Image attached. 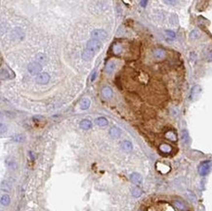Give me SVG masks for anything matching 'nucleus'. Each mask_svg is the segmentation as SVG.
Returning <instances> with one entry per match:
<instances>
[{
  "label": "nucleus",
  "instance_id": "26",
  "mask_svg": "<svg viewBox=\"0 0 212 211\" xmlns=\"http://www.w3.org/2000/svg\"><path fill=\"white\" fill-rule=\"evenodd\" d=\"M160 150L163 153H170L171 152V147L169 146V145H166V144H163L160 146Z\"/></svg>",
  "mask_w": 212,
  "mask_h": 211
},
{
  "label": "nucleus",
  "instance_id": "24",
  "mask_svg": "<svg viewBox=\"0 0 212 211\" xmlns=\"http://www.w3.org/2000/svg\"><path fill=\"white\" fill-rule=\"evenodd\" d=\"M12 140L14 142H17V143H20V142H23L24 140V136L22 135V134H16L12 137Z\"/></svg>",
  "mask_w": 212,
  "mask_h": 211
},
{
  "label": "nucleus",
  "instance_id": "20",
  "mask_svg": "<svg viewBox=\"0 0 212 211\" xmlns=\"http://www.w3.org/2000/svg\"><path fill=\"white\" fill-rule=\"evenodd\" d=\"M89 107H90V100L86 99V98L83 100H81V102H80V109H81L85 111V109H89Z\"/></svg>",
  "mask_w": 212,
  "mask_h": 211
},
{
  "label": "nucleus",
  "instance_id": "34",
  "mask_svg": "<svg viewBox=\"0 0 212 211\" xmlns=\"http://www.w3.org/2000/svg\"><path fill=\"white\" fill-rule=\"evenodd\" d=\"M1 135H3V134L6 132V126L4 125V123H1Z\"/></svg>",
  "mask_w": 212,
  "mask_h": 211
},
{
  "label": "nucleus",
  "instance_id": "27",
  "mask_svg": "<svg viewBox=\"0 0 212 211\" xmlns=\"http://www.w3.org/2000/svg\"><path fill=\"white\" fill-rule=\"evenodd\" d=\"M1 190L2 191H6V192H10L11 191V186L8 184L7 182L3 181V182L1 183Z\"/></svg>",
  "mask_w": 212,
  "mask_h": 211
},
{
  "label": "nucleus",
  "instance_id": "31",
  "mask_svg": "<svg viewBox=\"0 0 212 211\" xmlns=\"http://www.w3.org/2000/svg\"><path fill=\"white\" fill-rule=\"evenodd\" d=\"M163 2L166 5H170V6H174L178 3V0H163Z\"/></svg>",
  "mask_w": 212,
  "mask_h": 211
},
{
  "label": "nucleus",
  "instance_id": "2",
  "mask_svg": "<svg viewBox=\"0 0 212 211\" xmlns=\"http://www.w3.org/2000/svg\"><path fill=\"white\" fill-rule=\"evenodd\" d=\"M211 167H212L211 161H209V160L202 161L199 166V173L200 176H206V175L210 172Z\"/></svg>",
  "mask_w": 212,
  "mask_h": 211
},
{
  "label": "nucleus",
  "instance_id": "15",
  "mask_svg": "<svg viewBox=\"0 0 212 211\" xmlns=\"http://www.w3.org/2000/svg\"><path fill=\"white\" fill-rule=\"evenodd\" d=\"M199 94H200V87L199 85L194 86V87H192V91H191V99L195 100Z\"/></svg>",
  "mask_w": 212,
  "mask_h": 211
},
{
  "label": "nucleus",
  "instance_id": "29",
  "mask_svg": "<svg viewBox=\"0 0 212 211\" xmlns=\"http://www.w3.org/2000/svg\"><path fill=\"white\" fill-rule=\"evenodd\" d=\"M174 204H175V206L177 207L179 210H185V209H186L185 204H184L182 201H175V202H174Z\"/></svg>",
  "mask_w": 212,
  "mask_h": 211
},
{
  "label": "nucleus",
  "instance_id": "21",
  "mask_svg": "<svg viewBox=\"0 0 212 211\" xmlns=\"http://www.w3.org/2000/svg\"><path fill=\"white\" fill-rule=\"evenodd\" d=\"M164 51L161 50V49H156L155 52H153V56H155V58L156 59H162L164 57Z\"/></svg>",
  "mask_w": 212,
  "mask_h": 211
},
{
  "label": "nucleus",
  "instance_id": "25",
  "mask_svg": "<svg viewBox=\"0 0 212 211\" xmlns=\"http://www.w3.org/2000/svg\"><path fill=\"white\" fill-rule=\"evenodd\" d=\"M131 193H132V196H133L134 198H139V196L142 194V191L140 190L139 188H132Z\"/></svg>",
  "mask_w": 212,
  "mask_h": 211
},
{
  "label": "nucleus",
  "instance_id": "14",
  "mask_svg": "<svg viewBox=\"0 0 212 211\" xmlns=\"http://www.w3.org/2000/svg\"><path fill=\"white\" fill-rule=\"evenodd\" d=\"M102 95H103V97L106 98V99H109V98H112V90L111 87H109V86L104 87V88L102 89Z\"/></svg>",
  "mask_w": 212,
  "mask_h": 211
},
{
  "label": "nucleus",
  "instance_id": "1",
  "mask_svg": "<svg viewBox=\"0 0 212 211\" xmlns=\"http://www.w3.org/2000/svg\"><path fill=\"white\" fill-rule=\"evenodd\" d=\"M102 42L98 39H94V38H91L87 41L86 43V49L92 50L94 52H98L102 49Z\"/></svg>",
  "mask_w": 212,
  "mask_h": 211
},
{
  "label": "nucleus",
  "instance_id": "36",
  "mask_svg": "<svg viewBox=\"0 0 212 211\" xmlns=\"http://www.w3.org/2000/svg\"><path fill=\"white\" fill-rule=\"evenodd\" d=\"M96 75H97V73H96V72H94L92 73V75H91V79H90V80L91 81H94L95 78H96Z\"/></svg>",
  "mask_w": 212,
  "mask_h": 211
},
{
  "label": "nucleus",
  "instance_id": "5",
  "mask_svg": "<svg viewBox=\"0 0 212 211\" xmlns=\"http://www.w3.org/2000/svg\"><path fill=\"white\" fill-rule=\"evenodd\" d=\"M0 75H1L2 80H8V79H12L15 77V73L9 68H2Z\"/></svg>",
  "mask_w": 212,
  "mask_h": 211
},
{
  "label": "nucleus",
  "instance_id": "6",
  "mask_svg": "<svg viewBox=\"0 0 212 211\" xmlns=\"http://www.w3.org/2000/svg\"><path fill=\"white\" fill-rule=\"evenodd\" d=\"M49 80H50V75H48L47 72H41L39 73L36 78H35V81H36L37 84H40V85H44V84H47Z\"/></svg>",
  "mask_w": 212,
  "mask_h": 211
},
{
  "label": "nucleus",
  "instance_id": "8",
  "mask_svg": "<svg viewBox=\"0 0 212 211\" xmlns=\"http://www.w3.org/2000/svg\"><path fill=\"white\" fill-rule=\"evenodd\" d=\"M5 164H6V166L10 169V170H16V169L18 168L17 161L14 159L13 157H7L6 159H5Z\"/></svg>",
  "mask_w": 212,
  "mask_h": 211
},
{
  "label": "nucleus",
  "instance_id": "18",
  "mask_svg": "<svg viewBox=\"0 0 212 211\" xmlns=\"http://www.w3.org/2000/svg\"><path fill=\"white\" fill-rule=\"evenodd\" d=\"M0 201H1V204L3 205V206H8V205L10 204V202H11L10 196H8V194H2Z\"/></svg>",
  "mask_w": 212,
  "mask_h": 211
},
{
  "label": "nucleus",
  "instance_id": "35",
  "mask_svg": "<svg viewBox=\"0 0 212 211\" xmlns=\"http://www.w3.org/2000/svg\"><path fill=\"white\" fill-rule=\"evenodd\" d=\"M207 61L208 62H212V50L208 52V54H207Z\"/></svg>",
  "mask_w": 212,
  "mask_h": 211
},
{
  "label": "nucleus",
  "instance_id": "11",
  "mask_svg": "<svg viewBox=\"0 0 212 211\" xmlns=\"http://www.w3.org/2000/svg\"><path fill=\"white\" fill-rule=\"evenodd\" d=\"M12 36L14 38H17V39H22L24 36V32L20 27H15L12 31Z\"/></svg>",
  "mask_w": 212,
  "mask_h": 211
},
{
  "label": "nucleus",
  "instance_id": "30",
  "mask_svg": "<svg viewBox=\"0 0 212 211\" xmlns=\"http://www.w3.org/2000/svg\"><path fill=\"white\" fill-rule=\"evenodd\" d=\"M165 33H166L167 36L171 38V39H174V38L176 37L175 32H174V31H169V29H166V31H165Z\"/></svg>",
  "mask_w": 212,
  "mask_h": 211
},
{
  "label": "nucleus",
  "instance_id": "28",
  "mask_svg": "<svg viewBox=\"0 0 212 211\" xmlns=\"http://www.w3.org/2000/svg\"><path fill=\"white\" fill-rule=\"evenodd\" d=\"M190 37H191L192 39H197V38L199 37V31H197V29H194V31H192L191 33H190Z\"/></svg>",
  "mask_w": 212,
  "mask_h": 211
},
{
  "label": "nucleus",
  "instance_id": "16",
  "mask_svg": "<svg viewBox=\"0 0 212 211\" xmlns=\"http://www.w3.org/2000/svg\"><path fill=\"white\" fill-rule=\"evenodd\" d=\"M47 61H48V59H47V57H46L45 54L38 53L36 55V62H38L39 64H41V65L46 64V63H47Z\"/></svg>",
  "mask_w": 212,
  "mask_h": 211
},
{
  "label": "nucleus",
  "instance_id": "10",
  "mask_svg": "<svg viewBox=\"0 0 212 211\" xmlns=\"http://www.w3.org/2000/svg\"><path fill=\"white\" fill-rule=\"evenodd\" d=\"M109 135H111L112 138L117 139V138H119L120 135H121V130L118 127H116V126H112L111 129H109Z\"/></svg>",
  "mask_w": 212,
  "mask_h": 211
},
{
  "label": "nucleus",
  "instance_id": "13",
  "mask_svg": "<svg viewBox=\"0 0 212 211\" xmlns=\"http://www.w3.org/2000/svg\"><path fill=\"white\" fill-rule=\"evenodd\" d=\"M79 126H80L81 129L83 130H89L91 127H92V122L89 119H83L81 120L80 123H79Z\"/></svg>",
  "mask_w": 212,
  "mask_h": 211
},
{
  "label": "nucleus",
  "instance_id": "12",
  "mask_svg": "<svg viewBox=\"0 0 212 211\" xmlns=\"http://www.w3.org/2000/svg\"><path fill=\"white\" fill-rule=\"evenodd\" d=\"M121 149L126 153H130L131 150H133V145H132L130 141L125 140V141H123L122 143H121Z\"/></svg>",
  "mask_w": 212,
  "mask_h": 211
},
{
  "label": "nucleus",
  "instance_id": "7",
  "mask_svg": "<svg viewBox=\"0 0 212 211\" xmlns=\"http://www.w3.org/2000/svg\"><path fill=\"white\" fill-rule=\"evenodd\" d=\"M96 52L89 50V49H85V50L82 52L81 54V58L83 61H90V60L93 59V57L95 56Z\"/></svg>",
  "mask_w": 212,
  "mask_h": 211
},
{
  "label": "nucleus",
  "instance_id": "17",
  "mask_svg": "<svg viewBox=\"0 0 212 211\" xmlns=\"http://www.w3.org/2000/svg\"><path fill=\"white\" fill-rule=\"evenodd\" d=\"M95 123L97 124L98 126H101V127H104V126H107L108 125V119L105 118V117L101 116V117H98V118H96L95 120Z\"/></svg>",
  "mask_w": 212,
  "mask_h": 211
},
{
  "label": "nucleus",
  "instance_id": "22",
  "mask_svg": "<svg viewBox=\"0 0 212 211\" xmlns=\"http://www.w3.org/2000/svg\"><path fill=\"white\" fill-rule=\"evenodd\" d=\"M114 68H115V64H114V62H109V64L107 65V67H106V72H107V73L111 75V73L114 70Z\"/></svg>",
  "mask_w": 212,
  "mask_h": 211
},
{
  "label": "nucleus",
  "instance_id": "3",
  "mask_svg": "<svg viewBox=\"0 0 212 211\" xmlns=\"http://www.w3.org/2000/svg\"><path fill=\"white\" fill-rule=\"evenodd\" d=\"M27 70L30 75H38L39 73H41V70H42V65L39 64L38 62H32L30 63L27 67Z\"/></svg>",
  "mask_w": 212,
  "mask_h": 211
},
{
  "label": "nucleus",
  "instance_id": "23",
  "mask_svg": "<svg viewBox=\"0 0 212 211\" xmlns=\"http://www.w3.org/2000/svg\"><path fill=\"white\" fill-rule=\"evenodd\" d=\"M169 23H170V24H172V26H176V24H178L177 15H175V14H171L170 17H169Z\"/></svg>",
  "mask_w": 212,
  "mask_h": 211
},
{
  "label": "nucleus",
  "instance_id": "19",
  "mask_svg": "<svg viewBox=\"0 0 212 211\" xmlns=\"http://www.w3.org/2000/svg\"><path fill=\"white\" fill-rule=\"evenodd\" d=\"M182 140H183L184 144H190V142H191V138H190L189 132L187 130L182 131Z\"/></svg>",
  "mask_w": 212,
  "mask_h": 211
},
{
  "label": "nucleus",
  "instance_id": "33",
  "mask_svg": "<svg viewBox=\"0 0 212 211\" xmlns=\"http://www.w3.org/2000/svg\"><path fill=\"white\" fill-rule=\"evenodd\" d=\"M147 4H148V0H140V5H141L143 8H145L147 6Z\"/></svg>",
  "mask_w": 212,
  "mask_h": 211
},
{
  "label": "nucleus",
  "instance_id": "4",
  "mask_svg": "<svg viewBox=\"0 0 212 211\" xmlns=\"http://www.w3.org/2000/svg\"><path fill=\"white\" fill-rule=\"evenodd\" d=\"M91 37L94 38V39H98V40H105L107 37H108V33H107L106 31L101 29H94L92 32H91Z\"/></svg>",
  "mask_w": 212,
  "mask_h": 211
},
{
  "label": "nucleus",
  "instance_id": "9",
  "mask_svg": "<svg viewBox=\"0 0 212 211\" xmlns=\"http://www.w3.org/2000/svg\"><path fill=\"white\" fill-rule=\"evenodd\" d=\"M130 180H131V182L133 183V184H135V185H141L142 181H143V178H142V176L139 173L134 172V173H132L130 175Z\"/></svg>",
  "mask_w": 212,
  "mask_h": 211
},
{
  "label": "nucleus",
  "instance_id": "37",
  "mask_svg": "<svg viewBox=\"0 0 212 211\" xmlns=\"http://www.w3.org/2000/svg\"><path fill=\"white\" fill-rule=\"evenodd\" d=\"M1 211H2V210H1Z\"/></svg>",
  "mask_w": 212,
  "mask_h": 211
},
{
  "label": "nucleus",
  "instance_id": "32",
  "mask_svg": "<svg viewBox=\"0 0 212 211\" xmlns=\"http://www.w3.org/2000/svg\"><path fill=\"white\" fill-rule=\"evenodd\" d=\"M166 137H168V138H170V139L172 140V141H175V140H176V136H175L174 134H173L172 132H169V133H167Z\"/></svg>",
  "mask_w": 212,
  "mask_h": 211
}]
</instances>
